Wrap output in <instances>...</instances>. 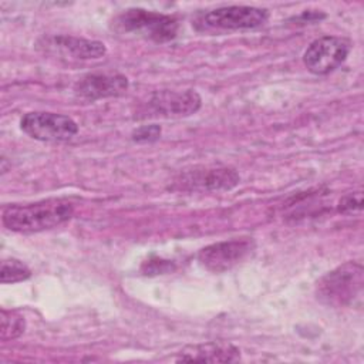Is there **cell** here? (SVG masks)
<instances>
[{
    "instance_id": "6da1fadb",
    "label": "cell",
    "mask_w": 364,
    "mask_h": 364,
    "mask_svg": "<svg viewBox=\"0 0 364 364\" xmlns=\"http://www.w3.org/2000/svg\"><path fill=\"white\" fill-rule=\"evenodd\" d=\"M74 215V205L68 199L53 198L27 205H10L3 210V225L18 233H36L57 228Z\"/></svg>"
},
{
    "instance_id": "7a4b0ae2",
    "label": "cell",
    "mask_w": 364,
    "mask_h": 364,
    "mask_svg": "<svg viewBox=\"0 0 364 364\" xmlns=\"http://www.w3.org/2000/svg\"><path fill=\"white\" fill-rule=\"evenodd\" d=\"M364 269L358 262H346L326 273L316 284L317 300L328 307L354 306L363 294Z\"/></svg>"
},
{
    "instance_id": "3957f363",
    "label": "cell",
    "mask_w": 364,
    "mask_h": 364,
    "mask_svg": "<svg viewBox=\"0 0 364 364\" xmlns=\"http://www.w3.org/2000/svg\"><path fill=\"white\" fill-rule=\"evenodd\" d=\"M112 27L122 34H134L155 43H166L176 37L179 24L175 17L168 14L145 9H128L114 18Z\"/></svg>"
},
{
    "instance_id": "277c9868",
    "label": "cell",
    "mask_w": 364,
    "mask_h": 364,
    "mask_svg": "<svg viewBox=\"0 0 364 364\" xmlns=\"http://www.w3.org/2000/svg\"><path fill=\"white\" fill-rule=\"evenodd\" d=\"M269 18L266 9L252 6H226L209 10L196 18V26L200 30L232 31L250 30L263 26Z\"/></svg>"
},
{
    "instance_id": "5b68a950",
    "label": "cell",
    "mask_w": 364,
    "mask_h": 364,
    "mask_svg": "<svg viewBox=\"0 0 364 364\" xmlns=\"http://www.w3.org/2000/svg\"><path fill=\"white\" fill-rule=\"evenodd\" d=\"M255 250L256 243L252 237L222 240L202 247L198 253V262L212 273H223L246 262Z\"/></svg>"
},
{
    "instance_id": "8992f818",
    "label": "cell",
    "mask_w": 364,
    "mask_h": 364,
    "mask_svg": "<svg viewBox=\"0 0 364 364\" xmlns=\"http://www.w3.org/2000/svg\"><path fill=\"white\" fill-rule=\"evenodd\" d=\"M20 128L30 138L41 142H65L78 134V125L73 118L44 111L27 112L20 121Z\"/></svg>"
},
{
    "instance_id": "52a82bcc",
    "label": "cell",
    "mask_w": 364,
    "mask_h": 364,
    "mask_svg": "<svg viewBox=\"0 0 364 364\" xmlns=\"http://www.w3.org/2000/svg\"><path fill=\"white\" fill-rule=\"evenodd\" d=\"M351 51V43L344 37L323 36L309 44L303 54L306 68L316 75H326L338 68Z\"/></svg>"
},
{
    "instance_id": "ba28073f",
    "label": "cell",
    "mask_w": 364,
    "mask_h": 364,
    "mask_svg": "<svg viewBox=\"0 0 364 364\" xmlns=\"http://www.w3.org/2000/svg\"><path fill=\"white\" fill-rule=\"evenodd\" d=\"M240 181L233 168H195L179 175L175 185L181 191H230Z\"/></svg>"
},
{
    "instance_id": "9c48e42d",
    "label": "cell",
    "mask_w": 364,
    "mask_h": 364,
    "mask_svg": "<svg viewBox=\"0 0 364 364\" xmlns=\"http://www.w3.org/2000/svg\"><path fill=\"white\" fill-rule=\"evenodd\" d=\"M200 105V95L195 90H162L154 92L148 101L149 111L154 112V115L165 118L189 117L195 114Z\"/></svg>"
},
{
    "instance_id": "30bf717a",
    "label": "cell",
    "mask_w": 364,
    "mask_h": 364,
    "mask_svg": "<svg viewBox=\"0 0 364 364\" xmlns=\"http://www.w3.org/2000/svg\"><path fill=\"white\" fill-rule=\"evenodd\" d=\"M128 90V78L121 74H87L74 85L77 97L95 101L122 95Z\"/></svg>"
},
{
    "instance_id": "8fae6325",
    "label": "cell",
    "mask_w": 364,
    "mask_h": 364,
    "mask_svg": "<svg viewBox=\"0 0 364 364\" xmlns=\"http://www.w3.org/2000/svg\"><path fill=\"white\" fill-rule=\"evenodd\" d=\"M44 48L77 60H97L107 54L104 43L74 36H54L47 40L44 38Z\"/></svg>"
},
{
    "instance_id": "7c38bea8",
    "label": "cell",
    "mask_w": 364,
    "mask_h": 364,
    "mask_svg": "<svg viewBox=\"0 0 364 364\" xmlns=\"http://www.w3.org/2000/svg\"><path fill=\"white\" fill-rule=\"evenodd\" d=\"M240 358V350L228 341H209L188 346L178 353L175 361L200 363H233Z\"/></svg>"
},
{
    "instance_id": "4fadbf2b",
    "label": "cell",
    "mask_w": 364,
    "mask_h": 364,
    "mask_svg": "<svg viewBox=\"0 0 364 364\" xmlns=\"http://www.w3.org/2000/svg\"><path fill=\"white\" fill-rule=\"evenodd\" d=\"M0 317H1V328H0L1 341L14 340L24 333L26 320L20 313L1 309Z\"/></svg>"
},
{
    "instance_id": "5bb4252c",
    "label": "cell",
    "mask_w": 364,
    "mask_h": 364,
    "mask_svg": "<svg viewBox=\"0 0 364 364\" xmlns=\"http://www.w3.org/2000/svg\"><path fill=\"white\" fill-rule=\"evenodd\" d=\"M31 276V270L26 263L18 259H4L0 269V282L3 284H13L27 280Z\"/></svg>"
},
{
    "instance_id": "9a60e30c",
    "label": "cell",
    "mask_w": 364,
    "mask_h": 364,
    "mask_svg": "<svg viewBox=\"0 0 364 364\" xmlns=\"http://www.w3.org/2000/svg\"><path fill=\"white\" fill-rule=\"evenodd\" d=\"M363 208V193L361 191L357 192H351L344 195L340 202H338V212L344 213V215H350L354 212H360Z\"/></svg>"
},
{
    "instance_id": "2e32d148",
    "label": "cell",
    "mask_w": 364,
    "mask_h": 364,
    "mask_svg": "<svg viewBox=\"0 0 364 364\" xmlns=\"http://www.w3.org/2000/svg\"><path fill=\"white\" fill-rule=\"evenodd\" d=\"M159 136H161V127L156 124L142 125L132 132V139L135 142H154L159 139Z\"/></svg>"
},
{
    "instance_id": "e0dca14e",
    "label": "cell",
    "mask_w": 364,
    "mask_h": 364,
    "mask_svg": "<svg viewBox=\"0 0 364 364\" xmlns=\"http://www.w3.org/2000/svg\"><path fill=\"white\" fill-rule=\"evenodd\" d=\"M173 263L171 260H162V259H155V260H146L142 264V273L144 274H162L168 273L173 269Z\"/></svg>"
}]
</instances>
